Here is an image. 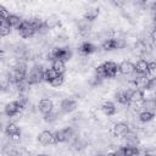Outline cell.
I'll list each match as a JSON object with an SVG mask.
<instances>
[{"label": "cell", "mask_w": 156, "mask_h": 156, "mask_svg": "<svg viewBox=\"0 0 156 156\" xmlns=\"http://www.w3.org/2000/svg\"><path fill=\"white\" fill-rule=\"evenodd\" d=\"M113 4H115V5H116V6H122V5H123V4H124V2H123V1H115V2H113Z\"/></svg>", "instance_id": "4dcf8cb0"}, {"label": "cell", "mask_w": 156, "mask_h": 156, "mask_svg": "<svg viewBox=\"0 0 156 156\" xmlns=\"http://www.w3.org/2000/svg\"><path fill=\"white\" fill-rule=\"evenodd\" d=\"M79 51H80L82 54H84V55H90V54H93V52L96 51V46H95L94 44H91V43L85 41V43H83V44L79 46Z\"/></svg>", "instance_id": "30bf717a"}, {"label": "cell", "mask_w": 156, "mask_h": 156, "mask_svg": "<svg viewBox=\"0 0 156 156\" xmlns=\"http://www.w3.org/2000/svg\"><path fill=\"white\" fill-rule=\"evenodd\" d=\"M6 21L9 22V24H10L11 27H17V28H18V27L21 26V23L23 22V21L21 20V17H18L17 15H10Z\"/></svg>", "instance_id": "e0dca14e"}, {"label": "cell", "mask_w": 156, "mask_h": 156, "mask_svg": "<svg viewBox=\"0 0 156 156\" xmlns=\"http://www.w3.org/2000/svg\"><path fill=\"white\" fill-rule=\"evenodd\" d=\"M21 110H22V107L20 106V104H18L17 101H11V102H9V104L6 105V107H5V113H6L9 117H13V116H16Z\"/></svg>", "instance_id": "3957f363"}, {"label": "cell", "mask_w": 156, "mask_h": 156, "mask_svg": "<svg viewBox=\"0 0 156 156\" xmlns=\"http://www.w3.org/2000/svg\"><path fill=\"white\" fill-rule=\"evenodd\" d=\"M115 155L116 156H126V147H118L115 151Z\"/></svg>", "instance_id": "f1b7e54d"}, {"label": "cell", "mask_w": 156, "mask_h": 156, "mask_svg": "<svg viewBox=\"0 0 156 156\" xmlns=\"http://www.w3.org/2000/svg\"><path fill=\"white\" fill-rule=\"evenodd\" d=\"M147 89L156 94V77H151L147 83Z\"/></svg>", "instance_id": "d4e9b609"}, {"label": "cell", "mask_w": 156, "mask_h": 156, "mask_svg": "<svg viewBox=\"0 0 156 156\" xmlns=\"http://www.w3.org/2000/svg\"><path fill=\"white\" fill-rule=\"evenodd\" d=\"M39 156H46V155H39Z\"/></svg>", "instance_id": "836d02e7"}, {"label": "cell", "mask_w": 156, "mask_h": 156, "mask_svg": "<svg viewBox=\"0 0 156 156\" xmlns=\"http://www.w3.org/2000/svg\"><path fill=\"white\" fill-rule=\"evenodd\" d=\"M102 49L104 50H113L115 49V40L113 38H108L102 43Z\"/></svg>", "instance_id": "44dd1931"}, {"label": "cell", "mask_w": 156, "mask_h": 156, "mask_svg": "<svg viewBox=\"0 0 156 156\" xmlns=\"http://www.w3.org/2000/svg\"><path fill=\"white\" fill-rule=\"evenodd\" d=\"M112 132H113V134L116 136H124V135H127L129 133V127H128V124L122 123V122L121 123H116L113 126Z\"/></svg>", "instance_id": "8992f818"}, {"label": "cell", "mask_w": 156, "mask_h": 156, "mask_svg": "<svg viewBox=\"0 0 156 156\" xmlns=\"http://www.w3.org/2000/svg\"><path fill=\"white\" fill-rule=\"evenodd\" d=\"M118 68H119V72L122 74H132L135 71V66L130 61H127V60L123 61V62H121L119 66H118Z\"/></svg>", "instance_id": "52a82bcc"}, {"label": "cell", "mask_w": 156, "mask_h": 156, "mask_svg": "<svg viewBox=\"0 0 156 156\" xmlns=\"http://www.w3.org/2000/svg\"><path fill=\"white\" fill-rule=\"evenodd\" d=\"M46 122H54V121H56L57 119V113L56 112H54V111H51L50 113H48V115H45V118H44Z\"/></svg>", "instance_id": "4316f807"}, {"label": "cell", "mask_w": 156, "mask_h": 156, "mask_svg": "<svg viewBox=\"0 0 156 156\" xmlns=\"http://www.w3.org/2000/svg\"><path fill=\"white\" fill-rule=\"evenodd\" d=\"M5 132H6V134L9 136H12L15 134H20V128L17 127L16 123H9L6 126V128H5Z\"/></svg>", "instance_id": "2e32d148"}, {"label": "cell", "mask_w": 156, "mask_h": 156, "mask_svg": "<svg viewBox=\"0 0 156 156\" xmlns=\"http://www.w3.org/2000/svg\"><path fill=\"white\" fill-rule=\"evenodd\" d=\"M45 23H46V27H48V28H54V27H56V26L58 24V20H57V17L51 16V17H49V18L45 21Z\"/></svg>", "instance_id": "7402d4cb"}, {"label": "cell", "mask_w": 156, "mask_h": 156, "mask_svg": "<svg viewBox=\"0 0 156 156\" xmlns=\"http://www.w3.org/2000/svg\"><path fill=\"white\" fill-rule=\"evenodd\" d=\"M57 76H58V73H57L54 68H46V69H45V72H44V80L50 83V82H51V80H54Z\"/></svg>", "instance_id": "9a60e30c"}, {"label": "cell", "mask_w": 156, "mask_h": 156, "mask_svg": "<svg viewBox=\"0 0 156 156\" xmlns=\"http://www.w3.org/2000/svg\"><path fill=\"white\" fill-rule=\"evenodd\" d=\"M99 9L98 7H90V9H88L87 11H85V13H84V20H87V21H94L98 16H99Z\"/></svg>", "instance_id": "8fae6325"}, {"label": "cell", "mask_w": 156, "mask_h": 156, "mask_svg": "<svg viewBox=\"0 0 156 156\" xmlns=\"http://www.w3.org/2000/svg\"><path fill=\"white\" fill-rule=\"evenodd\" d=\"M115 40V49H123L127 45V41L123 38H113Z\"/></svg>", "instance_id": "cb8c5ba5"}, {"label": "cell", "mask_w": 156, "mask_h": 156, "mask_svg": "<svg viewBox=\"0 0 156 156\" xmlns=\"http://www.w3.org/2000/svg\"><path fill=\"white\" fill-rule=\"evenodd\" d=\"M147 74H151V76L156 77V61L149 62V66H147Z\"/></svg>", "instance_id": "484cf974"}, {"label": "cell", "mask_w": 156, "mask_h": 156, "mask_svg": "<svg viewBox=\"0 0 156 156\" xmlns=\"http://www.w3.org/2000/svg\"><path fill=\"white\" fill-rule=\"evenodd\" d=\"M95 77H98L100 80L107 78L106 72H105V68H104V65H100V66L96 67V69H95Z\"/></svg>", "instance_id": "ffe728a7"}, {"label": "cell", "mask_w": 156, "mask_h": 156, "mask_svg": "<svg viewBox=\"0 0 156 156\" xmlns=\"http://www.w3.org/2000/svg\"><path fill=\"white\" fill-rule=\"evenodd\" d=\"M17 29H18V33H20V35L22 38H30L35 33V30L32 27V24L29 23V21H23Z\"/></svg>", "instance_id": "6da1fadb"}, {"label": "cell", "mask_w": 156, "mask_h": 156, "mask_svg": "<svg viewBox=\"0 0 156 156\" xmlns=\"http://www.w3.org/2000/svg\"><path fill=\"white\" fill-rule=\"evenodd\" d=\"M76 107H77V102L74 100H72V99H65L61 102V110L63 112H66V113L72 112L73 110H76Z\"/></svg>", "instance_id": "ba28073f"}, {"label": "cell", "mask_w": 156, "mask_h": 156, "mask_svg": "<svg viewBox=\"0 0 156 156\" xmlns=\"http://www.w3.org/2000/svg\"><path fill=\"white\" fill-rule=\"evenodd\" d=\"M154 18H155V22H156V13L154 15Z\"/></svg>", "instance_id": "d6a6232c"}, {"label": "cell", "mask_w": 156, "mask_h": 156, "mask_svg": "<svg viewBox=\"0 0 156 156\" xmlns=\"http://www.w3.org/2000/svg\"><path fill=\"white\" fill-rule=\"evenodd\" d=\"M144 101V98H143V93H141V90H134V91H132V94H130V102H143Z\"/></svg>", "instance_id": "ac0fdd59"}, {"label": "cell", "mask_w": 156, "mask_h": 156, "mask_svg": "<svg viewBox=\"0 0 156 156\" xmlns=\"http://www.w3.org/2000/svg\"><path fill=\"white\" fill-rule=\"evenodd\" d=\"M38 140L41 145H49V144H55V139H54V134L49 130H44L39 134Z\"/></svg>", "instance_id": "277c9868"}, {"label": "cell", "mask_w": 156, "mask_h": 156, "mask_svg": "<svg viewBox=\"0 0 156 156\" xmlns=\"http://www.w3.org/2000/svg\"><path fill=\"white\" fill-rule=\"evenodd\" d=\"M134 66H135V72H138L141 76H147V66H149V62H146L145 60L141 58Z\"/></svg>", "instance_id": "9c48e42d"}, {"label": "cell", "mask_w": 156, "mask_h": 156, "mask_svg": "<svg viewBox=\"0 0 156 156\" xmlns=\"http://www.w3.org/2000/svg\"><path fill=\"white\" fill-rule=\"evenodd\" d=\"M150 35H151V38L155 40V43H156V26L154 27V29L151 30V33H150Z\"/></svg>", "instance_id": "f546056e"}, {"label": "cell", "mask_w": 156, "mask_h": 156, "mask_svg": "<svg viewBox=\"0 0 156 156\" xmlns=\"http://www.w3.org/2000/svg\"><path fill=\"white\" fill-rule=\"evenodd\" d=\"M102 111H104V113L106 115V116H112V115H115L116 113V107H115V104L113 102H111V101H107V102H105L104 105H102Z\"/></svg>", "instance_id": "7c38bea8"}, {"label": "cell", "mask_w": 156, "mask_h": 156, "mask_svg": "<svg viewBox=\"0 0 156 156\" xmlns=\"http://www.w3.org/2000/svg\"><path fill=\"white\" fill-rule=\"evenodd\" d=\"M154 112H150V111H143V112H140V115H139V119L141 121V122H149V121H151L152 118H154Z\"/></svg>", "instance_id": "d6986e66"}, {"label": "cell", "mask_w": 156, "mask_h": 156, "mask_svg": "<svg viewBox=\"0 0 156 156\" xmlns=\"http://www.w3.org/2000/svg\"><path fill=\"white\" fill-rule=\"evenodd\" d=\"M98 156H99V155H98Z\"/></svg>", "instance_id": "e575fe53"}, {"label": "cell", "mask_w": 156, "mask_h": 156, "mask_svg": "<svg viewBox=\"0 0 156 156\" xmlns=\"http://www.w3.org/2000/svg\"><path fill=\"white\" fill-rule=\"evenodd\" d=\"M106 156H116V155H115V152H110V154H107Z\"/></svg>", "instance_id": "1f68e13d"}, {"label": "cell", "mask_w": 156, "mask_h": 156, "mask_svg": "<svg viewBox=\"0 0 156 156\" xmlns=\"http://www.w3.org/2000/svg\"><path fill=\"white\" fill-rule=\"evenodd\" d=\"M10 32H11V26L9 24V22L6 20H1V22H0V34H1V37L9 35Z\"/></svg>", "instance_id": "5bb4252c"}, {"label": "cell", "mask_w": 156, "mask_h": 156, "mask_svg": "<svg viewBox=\"0 0 156 156\" xmlns=\"http://www.w3.org/2000/svg\"><path fill=\"white\" fill-rule=\"evenodd\" d=\"M102 65H104V68H105V72H106L107 78L116 77V74H117V72L119 71V68H118V66H117L115 62H112V61H106V62H104Z\"/></svg>", "instance_id": "7a4b0ae2"}, {"label": "cell", "mask_w": 156, "mask_h": 156, "mask_svg": "<svg viewBox=\"0 0 156 156\" xmlns=\"http://www.w3.org/2000/svg\"><path fill=\"white\" fill-rule=\"evenodd\" d=\"M63 80H65V78H63V74H58L54 80H51L50 82V84L52 85V87H61L62 84H63Z\"/></svg>", "instance_id": "603a6c76"}, {"label": "cell", "mask_w": 156, "mask_h": 156, "mask_svg": "<svg viewBox=\"0 0 156 156\" xmlns=\"http://www.w3.org/2000/svg\"><path fill=\"white\" fill-rule=\"evenodd\" d=\"M0 13H1V20H7L9 16H10V12H9L2 5L0 6Z\"/></svg>", "instance_id": "83f0119b"}, {"label": "cell", "mask_w": 156, "mask_h": 156, "mask_svg": "<svg viewBox=\"0 0 156 156\" xmlns=\"http://www.w3.org/2000/svg\"><path fill=\"white\" fill-rule=\"evenodd\" d=\"M38 107H39V111H40L41 113L48 115V113H50V112L52 111L54 104H52V101H51L50 99H41V100L39 101Z\"/></svg>", "instance_id": "5b68a950"}, {"label": "cell", "mask_w": 156, "mask_h": 156, "mask_svg": "<svg viewBox=\"0 0 156 156\" xmlns=\"http://www.w3.org/2000/svg\"><path fill=\"white\" fill-rule=\"evenodd\" d=\"M51 68H54L58 74H63V72L66 71L65 62L61 61V60H54V61H52V66H51Z\"/></svg>", "instance_id": "4fadbf2b"}]
</instances>
